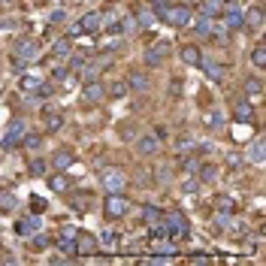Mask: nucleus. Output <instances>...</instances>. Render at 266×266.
Returning a JSON list of instances; mask_svg holds the SVG:
<instances>
[{
	"label": "nucleus",
	"mask_w": 266,
	"mask_h": 266,
	"mask_svg": "<svg viewBox=\"0 0 266 266\" xmlns=\"http://www.w3.org/2000/svg\"><path fill=\"white\" fill-rule=\"evenodd\" d=\"M100 185H103V191H106V194H124L127 176H124V170L109 167V170H103V173H100Z\"/></svg>",
	"instance_id": "nucleus-1"
},
{
	"label": "nucleus",
	"mask_w": 266,
	"mask_h": 266,
	"mask_svg": "<svg viewBox=\"0 0 266 266\" xmlns=\"http://www.w3.org/2000/svg\"><path fill=\"white\" fill-rule=\"evenodd\" d=\"M103 212H106V218H124L127 212H130V203L121 197V194H109L106 197V203H103Z\"/></svg>",
	"instance_id": "nucleus-2"
},
{
	"label": "nucleus",
	"mask_w": 266,
	"mask_h": 266,
	"mask_svg": "<svg viewBox=\"0 0 266 266\" xmlns=\"http://www.w3.org/2000/svg\"><path fill=\"white\" fill-rule=\"evenodd\" d=\"M161 224H164V230H167V236L170 239H182L185 233H188V221H185V215H170V218H161Z\"/></svg>",
	"instance_id": "nucleus-3"
},
{
	"label": "nucleus",
	"mask_w": 266,
	"mask_h": 266,
	"mask_svg": "<svg viewBox=\"0 0 266 266\" xmlns=\"http://www.w3.org/2000/svg\"><path fill=\"white\" fill-rule=\"evenodd\" d=\"M39 58V45L33 42V39H24V42H18V48H15V64L18 67H24V64H33Z\"/></svg>",
	"instance_id": "nucleus-4"
},
{
	"label": "nucleus",
	"mask_w": 266,
	"mask_h": 266,
	"mask_svg": "<svg viewBox=\"0 0 266 266\" xmlns=\"http://www.w3.org/2000/svg\"><path fill=\"white\" fill-rule=\"evenodd\" d=\"M164 21L167 24H173V27H188L191 24V6H173V9H167V15H164Z\"/></svg>",
	"instance_id": "nucleus-5"
},
{
	"label": "nucleus",
	"mask_w": 266,
	"mask_h": 266,
	"mask_svg": "<svg viewBox=\"0 0 266 266\" xmlns=\"http://www.w3.org/2000/svg\"><path fill=\"white\" fill-rule=\"evenodd\" d=\"M27 133V124L21 121V118H15V121H9V130H6V136H3V148H15L18 142H21V136Z\"/></svg>",
	"instance_id": "nucleus-6"
},
{
	"label": "nucleus",
	"mask_w": 266,
	"mask_h": 266,
	"mask_svg": "<svg viewBox=\"0 0 266 266\" xmlns=\"http://www.w3.org/2000/svg\"><path fill=\"white\" fill-rule=\"evenodd\" d=\"M170 58V42H154L151 48H145V64L148 67H161Z\"/></svg>",
	"instance_id": "nucleus-7"
},
{
	"label": "nucleus",
	"mask_w": 266,
	"mask_h": 266,
	"mask_svg": "<svg viewBox=\"0 0 266 266\" xmlns=\"http://www.w3.org/2000/svg\"><path fill=\"white\" fill-rule=\"evenodd\" d=\"M224 24L230 30H242L245 27V12L236 6V3H227V15H224Z\"/></svg>",
	"instance_id": "nucleus-8"
},
{
	"label": "nucleus",
	"mask_w": 266,
	"mask_h": 266,
	"mask_svg": "<svg viewBox=\"0 0 266 266\" xmlns=\"http://www.w3.org/2000/svg\"><path fill=\"white\" fill-rule=\"evenodd\" d=\"M76 164V154L70 151V148H58L55 154H51V170H70Z\"/></svg>",
	"instance_id": "nucleus-9"
},
{
	"label": "nucleus",
	"mask_w": 266,
	"mask_h": 266,
	"mask_svg": "<svg viewBox=\"0 0 266 266\" xmlns=\"http://www.w3.org/2000/svg\"><path fill=\"white\" fill-rule=\"evenodd\" d=\"M79 27H82V33L100 30V27H103V12H88V15H82V18H79Z\"/></svg>",
	"instance_id": "nucleus-10"
},
{
	"label": "nucleus",
	"mask_w": 266,
	"mask_h": 266,
	"mask_svg": "<svg viewBox=\"0 0 266 266\" xmlns=\"http://www.w3.org/2000/svg\"><path fill=\"white\" fill-rule=\"evenodd\" d=\"M82 97H85L88 103H100V100L106 97V88H103V85H100L97 79H91V82L85 85V94H82Z\"/></svg>",
	"instance_id": "nucleus-11"
},
{
	"label": "nucleus",
	"mask_w": 266,
	"mask_h": 266,
	"mask_svg": "<svg viewBox=\"0 0 266 266\" xmlns=\"http://www.w3.org/2000/svg\"><path fill=\"white\" fill-rule=\"evenodd\" d=\"M48 188H51L55 194H67V191H70V179L64 176V170L51 173V179H48Z\"/></svg>",
	"instance_id": "nucleus-12"
},
{
	"label": "nucleus",
	"mask_w": 266,
	"mask_h": 266,
	"mask_svg": "<svg viewBox=\"0 0 266 266\" xmlns=\"http://www.w3.org/2000/svg\"><path fill=\"white\" fill-rule=\"evenodd\" d=\"M200 67H203V73H206L212 82H221V79H224V67H221L218 61H200Z\"/></svg>",
	"instance_id": "nucleus-13"
},
{
	"label": "nucleus",
	"mask_w": 266,
	"mask_h": 266,
	"mask_svg": "<svg viewBox=\"0 0 266 266\" xmlns=\"http://www.w3.org/2000/svg\"><path fill=\"white\" fill-rule=\"evenodd\" d=\"M157 148H161V139H157L154 133H151V136H142V139L136 142V151H139V154H154Z\"/></svg>",
	"instance_id": "nucleus-14"
},
{
	"label": "nucleus",
	"mask_w": 266,
	"mask_h": 266,
	"mask_svg": "<svg viewBox=\"0 0 266 266\" xmlns=\"http://www.w3.org/2000/svg\"><path fill=\"white\" fill-rule=\"evenodd\" d=\"M182 61H185L188 67H200L203 55H200V48H197V45H182Z\"/></svg>",
	"instance_id": "nucleus-15"
},
{
	"label": "nucleus",
	"mask_w": 266,
	"mask_h": 266,
	"mask_svg": "<svg viewBox=\"0 0 266 266\" xmlns=\"http://www.w3.org/2000/svg\"><path fill=\"white\" fill-rule=\"evenodd\" d=\"M233 115H236V121H245V124H248V121L254 118V109H251V103H248V100H239V103H236V109H233Z\"/></svg>",
	"instance_id": "nucleus-16"
},
{
	"label": "nucleus",
	"mask_w": 266,
	"mask_h": 266,
	"mask_svg": "<svg viewBox=\"0 0 266 266\" xmlns=\"http://www.w3.org/2000/svg\"><path fill=\"white\" fill-rule=\"evenodd\" d=\"M76 254H94L97 251V239L94 236H76Z\"/></svg>",
	"instance_id": "nucleus-17"
},
{
	"label": "nucleus",
	"mask_w": 266,
	"mask_h": 266,
	"mask_svg": "<svg viewBox=\"0 0 266 266\" xmlns=\"http://www.w3.org/2000/svg\"><path fill=\"white\" fill-rule=\"evenodd\" d=\"M245 27H254V30L263 27V12H260V6H254V9L245 12Z\"/></svg>",
	"instance_id": "nucleus-18"
},
{
	"label": "nucleus",
	"mask_w": 266,
	"mask_h": 266,
	"mask_svg": "<svg viewBox=\"0 0 266 266\" xmlns=\"http://www.w3.org/2000/svg\"><path fill=\"white\" fill-rule=\"evenodd\" d=\"M112 30H115V33H133V30H136V18H133V15H124V18L115 21Z\"/></svg>",
	"instance_id": "nucleus-19"
},
{
	"label": "nucleus",
	"mask_w": 266,
	"mask_h": 266,
	"mask_svg": "<svg viewBox=\"0 0 266 266\" xmlns=\"http://www.w3.org/2000/svg\"><path fill=\"white\" fill-rule=\"evenodd\" d=\"M127 85H130L133 91H148V85H151V82H148V76H145V73H139V70H136V73H130V82H127Z\"/></svg>",
	"instance_id": "nucleus-20"
},
{
	"label": "nucleus",
	"mask_w": 266,
	"mask_h": 266,
	"mask_svg": "<svg viewBox=\"0 0 266 266\" xmlns=\"http://www.w3.org/2000/svg\"><path fill=\"white\" fill-rule=\"evenodd\" d=\"M200 6H203V15H206V18H212V15H221L224 0H200Z\"/></svg>",
	"instance_id": "nucleus-21"
},
{
	"label": "nucleus",
	"mask_w": 266,
	"mask_h": 266,
	"mask_svg": "<svg viewBox=\"0 0 266 266\" xmlns=\"http://www.w3.org/2000/svg\"><path fill=\"white\" fill-rule=\"evenodd\" d=\"M36 227H39V221H36V218H24V221H18V224H15V233H18V236H27V233H33Z\"/></svg>",
	"instance_id": "nucleus-22"
},
{
	"label": "nucleus",
	"mask_w": 266,
	"mask_h": 266,
	"mask_svg": "<svg viewBox=\"0 0 266 266\" xmlns=\"http://www.w3.org/2000/svg\"><path fill=\"white\" fill-rule=\"evenodd\" d=\"M70 203H73V209L88 212L91 209V194H76V197H70Z\"/></svg>",
	"instance_id": "nucleus-23"
},
{
	"label": "nucleus",
	"mask_w": 266,
	"mask_h": 266,
	"mask_svg": "<svg viewBox=\"0 0 266 266\" xmlns=\"http://www.w3.org/2000/svg\"><path fill=\"white\" fill-rule=\"evenodd\" d=\"M61 124H64V118H61V115H51V112L45 109V130H48V133H58Z\"/></svg>",
	"instance_id": "nucleus-24"
},
{
	"label": "nucleus",
	"mask_w": 266,
	"mask_h": 266,
	"mask_svg": "<svg viewBox=\"0 0 266 266\" xmlns=\"http://www.w3.org/2000/svg\"><path fill=\"white\" fill-rule=\"evenodd\" d=\"M151 24H154V12L139 9V12H136V27H151Z\"/></svg>",
	"instance_id": "nucleus-25"
},
{
	"label": "nucleus",
	"mask_w": 266,
	"mask_h": 266,
	"mask_svg": "<svg viewBox=\"0 0 266 266\" xmlns=\"http://www.w3.org/2000/svg\"><path fill=\"white\" fill-rule=\"evenodd\" d=\"M194 33H197V36H209V33H212V21H209L206 15H203V18H197V24H194Z\"/></svg>",
	"instance_id": "nucleus-26"
},
{
	"label": "nucleus",
	"mask_w": 266,
	"mask_h": 266,
	"mask_svg": "<svg viewBox=\"0 0 266 266\" xmlns=\"http://www.w3.org/2000/svg\"><path fill=\"white\" fill-rule=\"evenodd\" d=\"M97 245L115 248V245H118V233H112V230H103V233H100V239H97Z\"/></svg>",
	"instance_id": "nucleus-27"
},
{
	"label": "nucleus",
	"mask_w": 266,
	"mask_h": 266,
	"mask_svg": "<svg viewBox=\"0 0 266 266\" xmlns=\"http://www.w3.org/2000/svg\"><path fill=\"white\" fill-rule=\"evenodd\" d=\"M51 55H58V58H67V55H70V39H55V45H51Z\"/></svg>",
	"instance_id": "nucleus-28"
},
{
	"label": "nucleus",
	"mask_w": 266,
	"mask_h": 266,
	"mask_svg": "<svg viewBox=\"0 0 266 266\" xmlns=\"http://www.w3.org/2000/svg\"><path fill=\"white\" fill-rule=\"evenodd\" d=\"M260 91H263V82H260V79H245V94L257 97Z\"/></svg>",
	"instance_id": "nucleus-29"
},
{
	"label": "nucleus",
	"mask_w": 266,
	"mask_h": 266,
	"mask_svg": "<svg viewBox=\"0 0 266 266\" xmlns=\"http://www.w3.org/2000/svg\"><path fill=\"white\" fill-rule=\"evenodd\" d=\"M30 248H33V251H45V248H48V236H45V233H39V236H33V242H30Z\"/></svg>",
	"instance_id": "nucleus-30"
},
{
	"label": "nucleus",
	"mask_w": 266,
	"mask_h": 266,
	"mask_svg": "<svg viewBox=\"0 0 266 266\" xmlns=\"http://www.w3.org/2000/svg\"><path fill=\"white\" fill-rule=\"evenodd\" d=\"M58 248H61V251H67V254H76V239H70V236H61Z\"/></svg>",
	"instance_id": "nucleus-31"
},
{
	"label": "nucleus",
	"mask_w": 266,
	"mask_h": 266,
	"mask_svg": "<svg viewBox=\"0 0 266 266\" xmlns=\"http://www.w3.org/2000/svg\"><path fill=\"white\" fill-rule=\"evenodd\" d=\"M251 61H254V67H260V70L266 67V48H263V45H257V48H254Z\"/></svg>",
	"instance_id": "nucleus-32"
},
{
	"label": "nucleus",
	"mask_w": 266,
	"mask_h": 266,
	"mask_svg": "<svg viewBox=\"0 0 266 266\" xmlns=\"http://www.w3.org/2000/svg\"><path fill=\"white\" fill-rule=\"evenodd\" d=\"M167 9H170V3H167V0H151V12H154L157 18H164V15H167Z\"/></svg>",
	"instance_id": "nucleus-33"
},
{
	"label": "nucleus",
	"mask_w": 266,
	"mask_h": 266,
	"mask_svg": "<svg viewBox=\"0 0 266 266\" xmlns=\"http://www.w3.org/2000/svg\"><path fill=\"white\" fill-rule=\"evenodd\" d=\"M251 161H254V164H263V142H260V139L251 145Z\"/></svg>",
	"instance_id": "nucleus-34"
},
{
	"label": "nucleus",
	"mask_w": 266,
	"mask_h": 266,
	"mask_svg": "<svg viewBox=\"0 0 266 266\" xmlns=\"http://www.w3.org/2000/svg\"><path fill=\"white\" fill-rule=\"evenodd\" d=\"M161 218H164V215H161V209H154V206H145V221H148V224H157Z\"/></svg>",
	"instance_id": "nucleus-35"
},
{
	"label": "nucleus",
	"mask_w": 266,
	"mask_h": 266,
	"mask_svg": "<svg viewBox=\"0 0 266 266\" xmlns=\"http://www.w3.org/2000/svg\"><path fill=\"white\" fill-rule=\"evenodd\" d=\"M85 64H88V61H85V55H73V58H70V70H73V73H79Z\"/></svg>",
	"instance_id": "nucleus-36"
},
{
	"label": "nucleus",
	"mask_w": 266,
	"mask_h": 266,
	"mask_svg": "<svg viewBox=\"0 0 266 266\" xmlns=\"http://www.w3.org/2000/svg\"><path fill=\"white\" fill-rule=\"evenodd\" d=\"M21 85H24V91H36L42 82H39L36 76H24V79H21Z\"/></svg>",
	"instance_id": "nucleus-37"
},
{
	"label": "nucleus",
	"mask_w": 266,
	"mask_h": 266,
	"mask_svg": "<svg viewBox=\"0 0 266 266\" xmlns=\"http://www.w3.org/2000/svg\"><path fill=\"white\" fill-rule=\"evenodd\" d=\"M15 206H18V203H15V197H12V194H0V209H6V212H9V209H15Z\"/></svg>",
	"instance_id": "nucleus-38"
},
{
	"label": "nucleus",
	"mask_w": 266,
	"mask_h": 266,
	"mask_svg": "<svg viewBox=\"0 0 266 266\" xmlns=\"http://www.w3.org/2000/svg\"><path fill=\"white\" fill-rule=\"evenodd\" d=\"M124 91H127V85H124V82H115L112 88H106V94H112V97H124Z\"/></svg>",
	"instance_id": "nucleus-39"
},
{
	"label": "nucleus",
	"mask_w": 266,
	"mask_h": 266,
	"mask_svg": "<svg viewBox=\"0 0 266 266\" xmlns=\"http://www.w3.org/2000/svg\"><path fill=\"white\" fill-rule=\"evenodd\" d=\"M206 124H209V127H212V130H218V127H221V124H224V118H221V115H218V112H212V115H209V118H206Z\"/></svg>",
	"instance_id": "nucleus-40"
},
{
	"label": "nucleus",
	"mask_w": 266,
	"mask_h": 266,
	"mask_svg": "<svg viewBox=\"0 0 266 266\" xmlns=\"http://www.w3.org/2000/svg\"><path fill=\"white\" fill-rule=\"evenodd\" d=\"M21 142H24V148H39V136H33V133H30V136L24 133V136H21Z\"/></svg>",
	"instance_id": "nucleus-41"
},
{
	"label": "nucleus",
	"mask_w": 266,
	"mask_h": 266,
	"mask_svg": "<svg viewBox=\"0 0 266 266\" xmlns=\"http://www.w3.org/2000/svg\"><path fill=\"white\" fill-rule=\"evenodd\" d=\"M215 176H218V167H212V164H206V167H203V182H212Z\"/></svg>",
	"instance_id": "nucleus-42"
},
{
	"label": "nucleus",
	"mask_w": 266,
	"mask_h": 266,
	"mask_svg": "<svg viewBox=\"0 0 266 266\" xmlns=\"http://www.w3.org/2000/svg\"><path fill=\"white\" fill-rule=\"evenodd\" d=\"M82 70H85V79H88V82L100 76V67H97V64H91V67H82Z\"/></svg>",
	"instance_id": "nucleus-43"
},
{
	"label": "nucleus",
	"mask_w": 266,
	"mask_h": 266,
	"mask_svg": "<svg viewBox=\"0 0 266 266\" xmlns=\"http://www.w3.org/2000/svg\"><path fill=\"white\" fill-rule=\"evenodd\" d=\"M30 173L33 176H42L45 173V161H30Z\"/></svg>",
	"instance_id": "nucleus-44"
},
{
	"label": "nucleus",
	"mask_w": 266,
	"mask_h": 266,
	"mask_svg": "<svg viewBox=\"0 0 266 266\" xmlns=\"http://www.w3.org/2000/svg\"><path fill=\"white\" fill-rule=\"evenodd\" d=\"M218 212H233V200L230 197H221L218 200Z\"/></svg>",
	"instance_id": "nucleus-45"
},
{
	"label": "nucleus",
	"mask_w": 266,
	"mask_h": 266,
	"mask_svg": "<svg viewBox=\"0 0 266 266\" xmlns=\"http://www.w3.org/2000/svg\"><path fill=\"white\" fill-rule=\"evenodd\" d=\"M191 145H194V139H188V136L179 139V151H191Z\"/></svg>",
	"instance_id": "nucleus-46"
},
{
	"label": "nucleus",
	"mask_w": 266,
	"mask_h": 266,
	"mask_svg": "<svg viewBox=\"0 0 266 266\" xmlns=\"http://www.w3.org/2000/svg\"><path fill=\"white\" fill-rule=\"evenodd\" d=\"M61 21H64V9H55L51 12V24H61Z\"/></svg>",
	"instance_id": "nucleus-47"
},
{
	"label": "nucleus",
	"mask_w": 266,
	"mask_h": 266,
	"mask_svg": "<svg viewBox=\"0 0 266 266\" xmlns=\"http://www.w3.org/2000/svg\"><path fill=\"white\" fill-rule=\"evenodd\" d=\"M61 236H70V239H76L79 233H76V227H64V230H61Z\"/></svg>",
	"instance_id": "nucleus-48"
},
{
	"label": "nucleus",
	"mask_w": 266,
	"mask_h": 266,
	"mask_svg": "<svg viewBox=\"0 0 266 266\" xmlns=\"http://www.w3.org/2000/svg\"><path fill=\"white\" fill-rule=\"evenodd\" d=\"M179 3H182V6H188V3H191V0H179Z\"/></svg>",
	"instance_id": "nucleus-49"
},
{
	"label": "nucleus",
	"mask_w": 266,
	"mask_h": 266,
	"mask_svg": "<svg viewBox=\"0 0 266 266\" xmlns=\"http://www.w3.org/2000/svg\"><path fill=\"white\" fill-rule=\"evenodd\" d=\"M0 6H3V0H0Z\"/></svg>",
	"instance_id": "nucleus-50"
}]
</instances>
